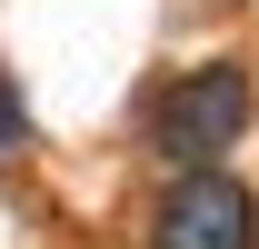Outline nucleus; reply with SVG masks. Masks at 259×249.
Here are the masks:
<instances>
[{"label": "nucleus", "instance_id": "obj_1", "mask_svg": "<svg viewBox=\"0 0 259 249\" xmlns=\"http://www.w3.org/2000/svg\"><path fill=\"white\" fill-rule=\"evenodd\" d=\"M239 130H249V70L239 60H199V70H180V80L150 100V150H160L169 170L220 159Z\"/></svg>", "mask_w": 259, "mask_h": 249}, {"label": "nucleus", "instance_id": "obj_2", "mask_svg": "<svg viewBox=\"0 0 259 249\" xmlns=\"http://www.w3.org/2000/svg\"><path fill=\"white\" fill-rule=\"evenodd\" d=\"M150 249H259V199L229 180L220 159H199L160 189L150 210Z\"/></svg>", "mask_w": 259, "mask_h": 249}, {"label": "nucleus", "instance_id": "obj_3", "mask_svg": "<svg viewBox=\"0 0 259 249\" xmlns=\"http://www.w3.org/2000/svg\"><path fill=\"white\" fill-rule=\"evenodd\" d=\"M20 140H30V110H20V90H10V80H0V150H20Z\"/></svg>", "mask_w": 259, "mask_h": 249}]
</instances>
